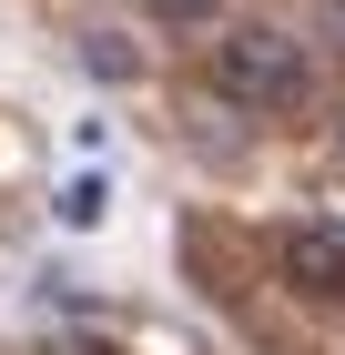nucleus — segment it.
Returning <instances> with one entry per match:
<instances>
[{
	"mask_svg": "<svg viewBox=\"0 0 345 355\" xmlns=\"http://www.w3.org/2000/svg\"><path fill=\"white\" fill-rule=\"evenodd\" d=\"M71 355H102V345H71Z\"/></svg>",
	"mask_w": 345,
	"mask_h": 355,
	"instance_id": "39448f33",
	"label": "nucleus"
},
{
	"mask_svg": "<svg viewBox=\"0 0 345 355\" xmlns=\"http://www.w3.org/2000/svg\"><path fill=\"white\" fill-rule=\"evenodd\" d=\"M274 274L305 304H345V223H294L285 244H274Z\"/></svg>",
	"mask_w": 345,
	"mask_h": 355,
	"instance_id": "f03ea898",
	"label": "nucleus"
},
{
	"mask_svg": "<svg viewBox=\"0 0 345 355\" xmlns=\"http://www.w3.org/2000/svg\"><path fill=\"white\" fill-rule=\"evenodd\" d=\"M213 92L234 112H305L315 102V51L274 21H244V31L213 41Z\"/></svg>",
	"mask_w": 345,
	"mask_h": 355,
	"instance_id": "f257e3e1",
	"label": "nucleus"
},
{
	"mask_svg": "<svg viewBox=\"0 0 345 355\" xmlns=\"http://www.w3.org/2000/svg\"><path fill=\"white\" fill-rule=\"evenodd\" d=\"M335 153H345V122H335Z\"/></svg>",
	"mask_w": 345,
	"mask_h": 355,
	"instance_id": "423d86ee",
	"label": "nucleus"
},
{
	"mask_svg": "<svg viewBox=\"0 0 345 355\" xmlns=\"http://www.w3.org/2000/svg\"><path fill=\"white\" fill-rule=\"evenodd\" d=\"M153 10H162V21H173V31H203L213 10H224V0H153Z\"/></svg>",
	"mask_w": 345,
	"mask_h": 355,
	"instance_id": "20e7f679",
	"label": "nucleus"
},
{
	"mask_svg": "<svg viewBox=\"0 0 345 355\" xmlns=\"http://www.w3.org/2000/svg\"><path fill=\"white\" fill-rule=\"evenodd\" d=\"M81 61H92L102 82H142V51L122 41V31H92V41H81Z\"/></svg>",
	"mask_w": 345,
	"mask_h": 355,
	"instance_id": "7ed1b4c3",
	"label": "nucleus"
}]
</instances>
